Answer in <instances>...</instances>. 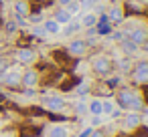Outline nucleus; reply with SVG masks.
I'll use <instances>...</instances> for the list:
<instances>
[{"mask_svg": "<svg viewBox=\"0 0 148 137\" xmlns=\"http://www.w3.org/2000/svg\"><path fill=\"white\" fill-rule=\"evenodd\" d=\"M2 83L6 87H18L23 85V73L18 69H6L2 73Z\"/></svg>", "mask_w": 148, "mask_h": 137, "instance_id": "nucleus-1", "label": "nucleus"}, {"mask_svg": "<svg viewBox=\"0 0 148 137\" xmlns=\"http://www.w3.org/2000/svg\"><path fill=\"white\" fill-rule=\"evenodd\" d=\"M93 69H95L97 73H108V71L112 69V63H110L108 57H97V59L93 61Z\"/></svg>", "mask_w": 148, "mask_h": 137, "instance_id": "nucleus-2", "label": "nucleus"}, {"mask_svg": "<svg viewBox=\"0 0 148 137\" xmlns=\"http://www.w3.org/2000/svg\"><path fill=\"white\" fill-rule=\"evenodd\" d=\"M16 59H18L23 65H31V63L35 61V53H33V51H29V49H23V51H18V53H16Z\"/></svg>", "mask_w": 148, "mask_h": 137, "instance_id": "nucleus-3", "label": "nucleus"}, {"mask_svg": "<svg viewBox=\"0 0 148 137\" xmlns=\"http://www.w3.org/2000/svg\"><path fill=\"white\" fill-rule=\"evenodd\" d=\"M87 51V45L83 43V40H73L71 45H69V53L71 55H83Z\"/></svg>", "mask_w": 148, "mask_h": 137, "instance_id": "nucleus-4", "label": "nucleus"}, {"mask_svg": "<svg viewBox=\"0 0 148 137\" xmlns=\"http://www.w3.org/2000/svg\"><path fill=\"white\" fill-rule=\"evenodd\" d=\"M130 38H132V43H134V45H138V43H144V40H146V30H142V28L130 30Z\"/></svg>", "mask_w": 148, "mask_h": 137, "instance_id": "nucleus-5", "label": "nucleus"}, {"mask_svg": "<svg viewBox=\"0 0 148 137\" xmlns=\"http://www.w3.org/2000/svg\"><path fill=\"white\" fill-rule=\"evenodd\" d=\"M35 83H37V73H35V71H27V73H23V85L33 87Z\"/></svg>", "mask_w": 148, "mask_h": 137, "instance_id": "nucleus-6", "label": "nucleus"}, {"mask_svg": "<svg viewBox=\"0 0 148 137\" xmlns=\"http://www.w3.org/2000/svg\"><path fill=\"white\" fill-rule=\"evenodd\" d=\"M95 22H97V16H95L93 12H87V14L81 16V22H79V24H81V26H93Z\"/></svg>", "mask_w": 148, "mask_h": 137, "instance_id": "nucleus-7", "label": "nucleus"}, {"mask_svg": "<svg viewBox=\"0 0 148 137\" xmlns=\"http://www.w3.org/2000/svg\"><path fill=\"white\" fill-rule=\"evenodd\" d=\"M59 30H61V26H59V22H57L55 18L45 22V32H49V34H57Z\"/></svg>", "mask_w": 148, "mask_h": 137, "instance_id": "nucleus-8", "label": "nucleus"}, {"mask_svg": "<svg viewBox=\"0 0 148 137\" xmlns=\"http://www.w3.org/2000/svg\"><path fill=\"white\" fill-rule=\"evenodd\" d=\"M14 8H16V14H21V16L29 14V4L25 2V0H18V2L14 4Z\"/></svg>", "mask_w": 148, "mask_h": 137, "instance_id": "nucleus-9", "label": "nucleus"}, {"mask_svg": "<svg viewBox=\"0 0 148 137\" xmlns=\"http://www.w3.org/2000/svg\"><path fill=\"white\" fill-rule=\"evenodd\" d=\"M122 16H124V14H122V8H120V6H114V8L110 10V20L120 22V20H122Z\"/></svg>", "mask_w": 148, "mask_h": 137, "instance_id": "nucleus-10", "label": "nucleus"}, {"mask_svg": "<svg viewBox=\"0 0 148 137\" xmlns=\"http://www.w3.org/2000/svg\"><path fill=\"white\" fill-rule=\"evenodd\" d=\"M136 77H138V79H148V65H146V63H142V65L136 69Z\"/></svg>", "mask_w": 148, "mask_h": 137, "instance_id": "nucleus-11", "label": "nucleus"}, {"mask_svg": "<svg viewBox=\"0 0 148 137\" xmlns=\"http://www.w3.org/2000/svg\"><path fill=\"white\" fill-rule=\"evenodd\" d=\"M65 10H67V14H69V16H73V14H77V12L81 10V4H79V2H71V4H67V8H65Z\"/></svg>", "mask_w": 148, "mask_h": 137, "instance_id": "nucleus-12", "label": "nucleus"}, {"mask_svg": "<svg viewBox=\"0 0 148 137\" xmlns=\"http://www.w3.org/2000/svg\"><path fill=\"white\" fill-rule=\"evenodd\" d=\"M55 20L61 24V22H69V20H71V16L67 14V10H59V12H57V16H55Z\"/></svg>", "mask_w": 148, "mask_h": 137, "instance_id": "nucleus-13", "label": "nucleus"}, {"mask_svg": "<svg viewBox=\"0 0 148 137\" xmlns=\"http://www.w3.org/2000/svg\"><path fill=\"white\" fill-rule=\"evenodd\" d=\"M51 137H65V129L63 127H55L51 131Z\"/></svg>", "mask_w": 148, "mask_h": 137, "instance_id": "nucleus-14", "label": "nucleus"}, {"mask_svg": "<svg viewBox=\"0 0 148 137\" xmlns=\"http://www.w3.org/2000/svg\"><path fill=\"white\" fill-rule=\"evenodd\" d=\"M95 2H99V0H81L79 4H81V8H89V6H93Z\"/></svg>", "mask_w": 148, "mask_h": 137, "instance_id": "nucleus-15", "label": "nucleus"}, {"mask_svg": "<svg viewBox=\"0 0 148 137\" xmlns=\"http://www.w3.org/2000/svg\"><path fill=\"white\" fill-rule=\"evenodd\" d=\"M61 105H63V103H61V101H59V99H53V101H51V103H49V107H57V109H59V107H61Z\"/></svg>", "mask_w": 148, "mask_h": 137, "instance_id": "nucleus-16", "label": "nucleus"}, {"mask_svg": "<svg viewBox=\"0 0 148 137\" xmlns=\"http://www.w3.org/2000/svg\"><path fill=\"white\" fill-rule=\"evenodd\" d=\"M128 123H130V125H134V123H138V115H130V119H128Z\"/></svg>", "mask_w": 148, "mask_h": 137, "instance_id": "nucleus-17", "label": "nucleus"}, {"mask_svg": "<svg viewBox=\"0 0 148 137\" xmlns=\"http://www.w3.org/2000/svg\"><path fill=\"white\" fill-rule=\"evenodd\" d=\"M0 137H12L10 133H0Z\"/></svg>", "mask_w": 148, "mask_h": 137, "instance_id": "nucleus-18", "label": "nucleus"}]
</instances>
